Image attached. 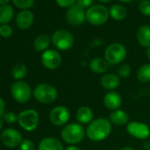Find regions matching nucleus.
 Returning <instances> with one entry per match:
<instances>
[{
  "label": "nucleus",
  "instance_id": "obj_1",
  "mask_svg": "<svg viewBox=\"0 0 150 150\" xmlns=\"http://www.w3.org/2000/svg\"><path fill=\"white\" fill-rule=\"evenodd\" d=\"M111 130V122L107 118L99 117L94 119L90 124H88L86 129V135L90 140L97 142L109 137Z\"/></svg>",
  "mask_w": 150,
  "mask_h": 150
},
{
  "label": "nucleus",
  "instance_id": "obj_2",
  "mask_svg": "<svg viewBox=\"0 0 150 150\" xmlns=\"http://www.w3.org/2000/svg\"><path fill=\"white\" fill-rule=\"evenodd\" d=\"M86 135V130L80 123H71L66 125L61 131L62 139L71 145H76L82 141Z\"/></svg>",
  "mask_w": 150,
  "mask_h": 150
},
{
  "label": "nucleus",
  "instance_id": "obj_3",
  "mask_svg": "<svg viewBox=\"0 0 150 150\" xmlns=\"http://www.w3.org/2000/svg\"><path fill=\"white\" fill-rule=\"evenodd\" d=\"M34 97L41 103H51L57 97V89L50 84L42 83L36 86L34 90Z\"/></svg>",
  "mask_w": 150,
  "mask_h": 150
},
{
  "label": "nucleus",
  "instance_id": "obj_4",
  "mask_svg": "<svg viewBox=\"0 0 150 150\" xmlns=\"http://www.w3.org/2000/svg\"><path fill=\"white\" fill-rule=\"evenodd\" d=\"M18 122L21 127L25 131H35L39 125V114L36 110L32 109L25 110L18 115Z\"/></svg>",
  "mask_w": 150,
  "mask_h": 150
},
{
  "label": "nucleus",
  "instance_id": "obj_5",
  "mask_svg": "<svg viewBox=\"0 0 150 150\" xmlns=\"http://www.w3.org/2000/svg\"><path fill=\"white\" fill-rule=\"evenodd\" d=\"M127 55L125 47L121 43H111L104 51V58L110 64H117L123 62Z\"/></svg>",
  "mask_w": 150,
  "mask_h": 150
},
{
  "label": "nucleus",
  "instance_id": "obj_6",
  "mask_svg": "<svg viewBox=\"0 0 150 150\" xmlns=\"http://www.w3.org/2000/svg\"><path fill=\"white\" fill-rule=\"evenodd\" d=\"M11 95L19 103H28L32 96V90L28 83L23 81H16L11 86Z\"/></svg>",
  "mask_w": 150,
  "mask_h": 150
},
{
  "label": "nucleus",
  "instance_id": "obj_7",
  "mask_svg": "<svg viewBox=\"0 0 150 150\" xmlns=\"http://www.w3.org/2000/svg\"><path fill=\"white\" fill-rule=\"evenodd\" d=\"M109 17V11L103 6H93L88 9L86 13L87 21L94 25V26H100L104 24Z\"/></svg>",
  "mask_w": 150,
  "mask_h": 150
},
{
  "label": "nucleus",
  "instance_id": "obj_8",
  "mask_svg": "<svg viewBox=\"0 0 150 150\" xmlns=\"http://www.w3.org/2000/svg\"><path fill=\"white\" fill-rule=\"evenodd\" d=\"M51 40L53 45L60 50H67L71 49L74 42L72 35L64 29L56 31L53 34Z\"/></svg>",
  "mask_w": 150,
  "mask_h": 150
},
{
  "label": "nucleus",
  "instance_id": "obj_9",
  "mask_svg": "<svg viewBox=\"0 0 150 150\" xmlns=\"http://www.w3.org/2000/svg\"><path fill=\"white\" fill-rule=\"evenodd\" d=\"M127 132L138 139H146L150 136V128L147 125L138 121L129 122L126 125Z\"/></svg>",
  "mask_w": 150,
  "mask_h": 150
},
{
  "label": "nucleus",
  "instance_id": "obj_10",
  "mask_svg": "<svg viewBox=\"0 0 150 150\" xmlns=\"http://www.w3.org/2000/svg\"><path fill=\"white\" fill-rule=\"evenodd\" d=\"M2 143L7 147H17L22 142V136L21 132L13 128H7L4 130L0 136Z\"/></svg>",
  "mask_w": 150,
  "mask_h": 150
},
{
  "label": "nucleus",
  "instance_id": "obj_11",
  "mask_svg": "<svg viewBox=\"0 0 150 150\" xmlns=\"http://www.w3.org/2000/svg\"><path fill=\"white\" fill-rule=\"evenodd\" d=\"M70 119V111L64 106H57L50 113V121L56 126L64 125Z\"/></svg>",
  "mask_w": 150,
  "mask_h": 150
},
{
  "label": "nucleus",
  "instance_id": "obj_12",
  "mask_svg": "<svg viewBox=\"0 0 150 150\" xmlns=\"http://www.w3.org/2000/svg\"><path fill=\"white\" fill-rule=\"evenodd\" d=\"M42 65L49 70H55L61 64L62 58L58 51L55 50H45L41 57Z\"/></svg>",
  "mask_w": 150,
  "mask_h": 150
},
{
  "label": "nucleus",
  "instance_id": "obj_13",
  "mask_svg": "<svg viewBox=\"0 0 150 150\" xmlns=\"http://www.w3.org/2000/svg\"><path fill=\"white\" fill-rule=\"evenodd\" d=\"M67 21L72 26H80L84 23L86 20V13L82 7L74 5L69 8L66 13Z\"/></svg>",
  "mask_w": 150,
  "mask_h": 150
},
{
  "label": "nucleus",
  "instance_id": "obj_14",
  "mask_svg": "<svg viewBox=\"0 0 150 150\" xmlns=\"http://www.w3.org/2000/svg\"><path fill=\"white\" fill-rule=\"evenodd\" d=\"M103 104L108 110H117L122 104V96L116 91H110L103 97Z\"/></svg>",
  "mask_w": 150,
  "mask_h": 150
},
{
  "label": "nucleus",
  "instance_id": "obj_15",
  "mask_svg": "<svg viewBox=\"0 0 150 150\" xmlns=\"http://www.w3.org/2000/svg\"><path fill=\"white\" fill-rule=\"evenodd\" d=\"M34 22V14L28 11L24 10L19 13L16 17V25L21 29H28Z\"/></svg>",
  "mask_w": 150,
  "mask_h": 150
},
{
  "label": "nucleus",
  "instance_id": "obj_16",
  "mask_svg": "<svg viewBox=\"0 0 150 150\" xmlns=\"http://www.w3.org/2000/svg\"><path fill=\"white\" fill-rule=\"evenodd\" d=\"M101 85L106 90H114L120 85V78L114 73H106L101 79Z\"/></svg>",
  "mask_w": 150,
  "mask_h": 150
},
{
  "label": "nucleus",
  "instance_id": "obj_17",
  "mask_svg": "<svg viewBox=\"0 0 150 150\" xmlns=\"http://www.w3.org/2000/svg\"><path fill=\"white\" fill-rule=\"evenodd\" d=\"M38 150H64V147L61 141L57 139L47 137L40 141Z\"/></svg>",
  "mask_w": 150,
  "mask_h": 150
},
{
  "label": "nucleus",
  "instance_id": "obj_18",
  "mask_svg": "<svg viewBox=\"0 0 150 150\" xmlns=\"http://www.w3.org/2000/svg\"><path fill=\"white\" fill-rule=\"evenodd\" d=\"M94 112L88 106L81 107L76 112V119L81 125H88L93 121Z\"/></svg>",
  "mask_w": 150,
  "mask_h": 150
},
{
  "label": "nucleus",
  "instance_id": "obj_19",
  "mask_svg": "<svg viewBox=\"0 0 150 150\" xmlns=\"http://www.w3.org/2000/svg\"><path fill=\"white\" fill-rule=\"evenodd\" d=\"M109 63L105 58L103 57H95L90 61L89 67L90 70L96 73V74H102L107 71L109 69Z\"/></svg>",
  "mask_w": 150,
  "mask_h": 150
},
{
  "label": "nucleus",
  "instance_id": "obj_20",
  "mask_svg": "<svg viewBox=\"0 0 150 150\" xmlns=\"http://www.w3.org/2000/svg\"><path fill=\"white\" fill-rule=\"evenodd\" d=\"M110 121L116 125H124L129 123V116L123 110H117L110 114Z\"/></svg>",
  "mask_w": 150,
  "mask_h": 150
},
{
  "label": "nucleus",
  "instance_id": "obj_21",
  "mask_svg": "<svg viewBox=\"0 0 150 150\" xmlns=\"http://www.w3.org/2000/svg\"><path fill=\"white\" fill-rule=\"evenodd\" d=\"M137 39L139 43L146 48L150 47V27L142 26L139 28L137 33Z\"/></svg>",
  "mask_w": 150,
  "mask_h": 150
},
{
  "label": "nucleus",
  "instance_id": "obj_22",
  "mask_svg": "<svg viewBox=\"0 0 150 150\" xmlns=\"http://www.w3.org/2000/svg\"><path fill=\"white\" fill-rule=\"evenodd\" d=\"M13 14H14V11L11 6L9 5L2 6L0 7V23L3 25L7 24L12 21Z\"/></svg>",
  "mask_w": 150,
  "mask_h": 150
},
{
  "label": "nucleus",
  "instance_id": "obj_23",
  "mask_svg": "<svg viewBox=\"0 0 150 150\" xmlns=\"http://www.w3.org/2000/svg\"><path fill=\"white\" fill-rule=\"evenodd\" d=\"M50 37L48 35H40L37 36L34 42V47L37 51H45L47 48L50 46Z\"/></svg>",
  "mask_w": 150,
  "mask_h": 150
},
{
  "label": "nucleus",
  "instance_id": "obj_24",
  "mask_svg": "<svg viewBox=\"0 0 150 150\" xmlns=\"http://www.w3.org/2000/svg\"><path fill=\"white\" fill-rule=\"evenodd\" d=\"M137 78L140 82H150V64H145L141 65L137 71Z\"/></svg>",
  "mask_w": 150,
  "mask_h": 150
},
{
  "label": "nucleus",
  "instance_id": "obj_25",
  "mask_svg": "<svg viewBox=\"0 0 150 150\" xmlns=\"http://www.w3.org/2000/svg\"><path fill=\"white\" fill-rule=\"evenodd\" d=\"M28 73V68L24 64H17L13 66L12 70V75L14 80L21 81L26 77Z\"/></svg>",
  "mask_w": 150,
  "mask_h": 150
},
{
  "label": "nucleus",
  "instance_id": "obj_26",
  "mask_svg": "<svg viewBox=\"0 0 150 150\" xmlns=\"http://www.w3.org/2000/svg\"><path fill=\"white\" fill-rule=\"evenodd\" d=\"M110 13V16L116 21H122L127 15V12L125 9V7L118 6V5L111 6Z\"/></svg>",
  "mask_w": 150,
  "mask_h": 150
},
{
  "label": "nucleus",
  "instance_id": "obj_27",
  "mask_svg": "<svg viewBox=\"0 0 150 150\" xmlns=\"http://www.w3.org/2000/svg\"><path fill=\"white\" fill-rule=\"evenodd\" d=\"M132 72V69L131 66L129 64H121L118 68H117V76L119 78H127L131 75Z\"/></svg>",
  "mask_w": 150,
  "mask_h": 150
},
{
  "label": "nucleus",
  "instance_id": "obj_28",
  "mask_svg": "<svg viewBox=\"0 0 150 150\" xmlns=\"http://www.w3.org/2000/svg\"><path fill=\"white\" fill-rule=\"evenodd\" d=\"M13 4L21 9H28L34 5L35 0H13Z\"/></svg>",
  "mask_w": 150,
  "mask_h": 150
},
{
  "label": "nucleus",
  "instance_id": "obj_29",
  "mask_svg": "<svg viewBox=\"0 0 150 150\" xmlns=\"http://www.w3.org/2000/svg\"><path fill=\"white\" fill-rule=\"evenodd\" d=\"M139 11L144 15H150V1L144 0L139 5Z\"/></svg>",
  "mask_w": 150,
  "mask_h": 150
},
{
  "label": "nucleus",
  "instance_id": "obj_30",
  "mask_svg": "<svg viewBox=\"0 0 150 150\" xmlns=\"http://www.w3.org/2000/svg\"><path fill=\"white\" fill-rule=\"evenodd\" d=\"M13 35V28L7 25H2L0 26V35L3 36V37H10Z\"/></svg>",
  "mask_w": 150,
  "mask_h": 150
},
{
  "label": "nucleus",
  "instance_id": "obj_31",
  "mask_svg": "<svg viewBox=\"0 0 150 150\" xmlns=\"http://www.w3.org/2000/svg\"><path fill=\"white\" fill-rule=\"evenodd\" d=\"M21 150H35V146L30 139H23L21 144Z\"/></svg>",
  "mask_w": 150,
  "mask_h": 150
},
{
  "label": "nucleus",
  "instance_id": "obj_32",
  "mask_svg": "<svg viewBox=\"0 0 150 150\" xmlns=\"http://www.w3.org/2000/svg\"><path fill=\"white\" fill-rule=\"evenodd\" d=\"M4 120L8 124H13L18 121V116L15 112H7L4 116Z\"/></svg>",
  "mask_w": 150,
  "mask_h": 150
},
{
  "label": "nucleus",
  "instance_id": "obj_33",
  "mask_svg": "<svg viewBox=\"0 0 150 150\" xmlns=\"http://www.w3.org/2000/svg\"><path fill=\"white\" fill-rule=\"evenodd\" d=\"M56 2L61 7H71L73 6L75 0H56Z\"/></svg>",
  "mask_w": 150,
  "mask_h": 150
},
{
  "label": "nucleus",
  "instance_id": "obj_34",
  "mask_svg": "<svg viewBox=\"0 0 150 150\" xmlns=\"http://www.w3.org/2000/svg\"><path fill=\"white\" fill-rule=\"evenodd\" d=\"M77 2H78V6L85 9V8L89 7L92 5L93 0H77Z\"/></svg>",
  "mask_w": 150,
  "mask_h": 150
},
{
  "label": "nucleus",
  "instance_id": "obj_35",
  "mask_svg": "<svg viewBox=\"0 0 150 150\" xmlns=\"http://www.w3.org/2000/svg\"><path fill=\"white\" fill-rule=\"evenodd\" d=\"M5 107H6L5 102H4V100H3L1 97H0V116H2V115L4 114Z\"/></svg>",
  "mask_w": 150,
  "mask_h": 150
},
{
  "label": "nucleus",
  "instance_id": "obj_36",
  "mask_svg": "<svg viewBox=\"0 0 150 150\" xmlns=\"http://www.w3.org/2000/svg\"><path fill=\"white\" fill-rule=\"evenodd\" d=\"M64 150H81V148H80V147H78L77 146L71 145V146H70L66 147Z\"/></svg>",
  "mask_w": 150,
  "mask_h": 150
},
{
  "label": "nucleus",
  "instance_id": "obj_37",
  "mask_svg": "<svg viewBox=\"0 0 150 150\" xmlns=\"http://www.w3.org/2000/svg\"><path fill=\"white\" fill-rule=\"evenodd\" d=\"M10 1V0H0V6H6L8 2Z\"/></svg>",
  "mask_w": 150,
  "mask_h": 150
},
{
  "label": "nucleus",
  "instance_id": "obj_38",
  "mask_svg": "<svg viewBox=\"0 0 150 150\" xmlns=\"http://www.w3.org/2000/svg\"><path fill=\"white\" fill-rule=\"evenodd\" d=\"M119 150H134V148H133V147H132V146H126L122 147V148H121V149H119Z\"/></svg>",
  "mask_w": 150,
  "mask_h": 150
},
{
  "label": "nucleus",
  "instance_id": "obj_39",
  "mask_svg": "<svg viewBox=\"0 0 150 150\" xmlns=\"http://www.w3.org/2000/svg\"><path fill=\"white\" fill-rule=\"evenodd\" d=\"M146 57L150 59V47L146 49Z\"/></svg>",
  "mask_w": 150,
  "mask_h": 150
},
{
  "label": "nucleus",
  "instance_id": "obj_40",
  "mask_svg": "<svg viewBox=\"0 0 150 150\" xmlns=\"http://www.w3.org/2000/svg\"><path fill=\"white\" fill-rule=\"evenodd\" d=\"M3 125H4V122H3V119L0 117V130L2 129V127H3Z\"/></svg>",
  "mask_w": 150,
  "mask_h": 150
},
{
  "label": "nucleus",
  "instance_id": "obj_41",
  "mask_svg": "<svg viewBox=\"0 0 150 150\" xmlns=\"http://www.w3.org/2000/svg\"><path fill=\"white\" fill-rule=\"evenodd\" d=\"M99 1L103 2V3H106V2H110V1H111V0H99Z\"/></svg>",
  "mask_w": 150,
  "mask_h": 150
},
{
  "label": "nucleus",
  "instance_id": "obj_42",
  "mask_svg": "<svg viewBox=\"0 0 150 150\" xmlns=\"http://www.w3.org/2000/svg\"><path fill=\"white\" fill-rule=\"evenodd\" d=\"M120 1H122V2H125V3H127V2H131L132 0H120Z\"/></svg>",
  "mask_w": 150,
  "mask_h": 150
}]
</instances>
